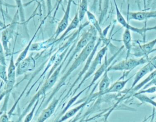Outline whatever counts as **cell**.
<instances>
[{"mask_svg":"<svg viewBox=\"0 0 156 122\" xmlns=\"http://www.w3.org/2000/svg\"><path fill=\"white\" fill-rule=\"evenodd\" d=\"M97 41V34L94 35L93 38L91 39V40L89 41V43L84 47V48L81 51L77 57L74 60V62L71 64L69 69L66 71V73L63 75V76L60 79L59 82L58 84L55 85V88L52 90V92L51 93L47 99V101L44 103L43 106H46L49 103V102L53 99L54 95L58 92V90L60 89V88L65 84V82L66 79L68 78V77L71 74V73L76 70L80 65H81L85 60L87 59L91 52H92L93 49L94 48V46L96 45Z\"/></svg>","mask_w":156,"mask_h":122,"instance_id":"obj_1","label":"cell"},{"mask_svg":"<svg viewBox=\"0 0 156 122\" xmlns=\"http://www.w3.org/2000/svg\"><path fill=\"white\" fill-rule=\"evenodd\" d=\"M76 41H74L73 43V45H71V48L68 51V52H67V53H66V56H65L64 59L62 60V63H61L59 65V66L55 70V71L51 74V76H50L49 77H48V78L46 79V81H45L44 82L42 86H41L40 88H38L39 90L37 91V92L34 95V96L32 97V98L30 99V101L29 103L28 104L27 106L26 107V109H25L24 111L23 112L22 115L20 116V118H19V121H20V120L21 119V118H22L24 115H25L26 113L27 112H28V111L30 110V109L32 107V106H33L35 102V101H36L38 99L40 98L41 96H43V95H45L46 93L49 90H50V89L54 85V84H55V82H57V79H58V76H59V74H60V72H61V69H62V66H63L64 63L66 62V59H68V57L70 56V53H71V52L73 51V50L74 49V47L76 46Z\"/></svg>","mask_w":156,"mask_h":122,"instance_id":"obj_2","label":"cell"},{"mask_svg":"<svg viewBox=\"0 0 156 122\" xmlns=\"http://www.w3.org/2000/svg\"><path fill=\"white\" fill-rule=\"evenodd\" d=\"M16 65L14 61L13 55L11 56L9 64L7 68V80L6 82H5V96L4 97V101L1 110H2L4 112H6L7 104L10 97V95L12 91L13 88L14 87L15 82H16Z\"/></svg>","mask_w":156,"mask_h":122,"instance_id":"obj_3","label":"cell"},{"mask_svg":"<svg viewBox=\"0 0 156 122\" xmlns=\"http://www.w3.org/2000/svg\"><path fill=\"white\" fill-rule=\"evenodd\" d=\"M150 59L148 57H141L136 59L133 58H127L125 60H123L116 64L110 65L108 68L107 71H130L135 67L146 63Z\"/></svg>","mask_w":156,"mask_h":122,"instance_id":"obj_4","label":"cell"},{"mask_svg":"<svg viewBox=\"0 0 156 122\" xmlns=\"http://www.w3.org/2000/svg\"><path fill=\"white\" fill-rule=\"evenodd\" d=\"M98 34L96 30L93 26H90V29L83 33V34L81 36V38L79 39V40L77 41V43L76 45L75 48L73 50V53L71 56H69V58L68 60L67 61V63H66L64 68L63 69V71L61 72L62 74L64 73L65 71V70L68 67V66L69 65L71 60L75 57V56L77 55V53L81 52V51L84 48V47L89 43V41L91 40V39L93 38V37Z\"/></svg>","mask_w":156,"mask_h":122,"instance_id":"obj_5","label":"cell"},{"mask_svg":"<svg viewBox=\"0 0 156 122\" xmlns=\"http://www.w3.org/2000/svg\"><path fill=\"white\" fill-rule=\"evenodd\" d=\"M108 45H105V46L104 47H102L96 54L94 59L92 60L90 66L88 68V70H87V71L85 73V74L83 75V78L80 80V83L78 84V85L77 86V87L74 89L73 93H72V95H74L75 93L80 88V87L82 86V85L85 82V81L88 79L93 74H94L95 73V71H96V68L98 67V66L99 65H100L102 62V60L103 59L104 57H105L107 51L108 50Z\"/></svg>","mask_w":156,"mask_h":122,"instance_id":"obj_6","label":"cell"},{"mask_svg":"<svg viewBox=\"0 0 156 122\" xmlns=\"http://www.w3.org/2000/svg\"><path fill=\"white\" fill-rule=\"evenodd\" d=\"M113 2L115 4V10H116V20L118 21V23L121 25L125 29H127L130 30L132 32L137 33L141 35H144V34L146 33V32L152 30H155L156 29V26H152V27H143L142 28H139L136 27L132 26L130 25L125 19L124 16L122 15L120 10L119 9L117 4L116 0H113Z\"/></svg>","mask_w":156,"mask_h":122,"instance_id":"obj_7","label":"cell"},{"mask_svg":"<svg viewBox=\"0 0 156 122\" xmlns=\"http://www.w3.org/2000/svg\"><path fill=\"white\" fill-rule=\"evenodd\" d=\"M102 41V39L99 37V38H98V40H97V41H96V45H95V46H94V49H93L92 52H91V54H90V56H88V57L87 58V59L86 60V63H85V65L83 66V67L82 68V69L80 70V71L79 73L78 74L77 77L76 79V80L74 81V82H73V83L72 84V85H71V87H70L69 90L68 91V92H67L66 94L65 95V97L63 98L62 101H63L65 98H66L69 96V94H70L72 90L74 88V87L76 85L77 83L80 80L81 77H82L85 74V73L87 71V70H88V68H89V67H90V64H91V62H92V60H93V57H94V55H95V53L96 52L97 49H98V47L99 46V45H101V43Z\"/></svg>","mask_w":156,"mask_h":122,"instance_id":"obj_8","label":"cell"},{"mask_svg":"<svg viewBox=\"0 0 156 122\" xmlns=\"http://www.w3.org/2000/svg\"><path fill=\"white\" fill-rule=\"evenodd\" d=\"M156 45V38L154 40L147 42L146 43L141 45L138 44V46H134L132 48L131 54L135 57H148L147 56L151 52L156 51V49H154V47Z\"/></svg>","mask_w":156,"mask_h":122,"instance_id":"obj_9","label":"cell"},{"mask_svg":"<svg viewBox=\"0 0 156 122\" xmlns=\"http://www.w3.org/2000/svg\"><path fill=\"white\" fill-rule=\"evenodd\" d=\"M124 45L123 46H121L119 49L117 51V52H116L110 58H109L108 59H107V56H106V54H105V60H104V63L99 66V68L95 71V73H94V76H93V78L91 82V83L90 84V85L88 86H87L88 88L90 89V87H91L94 84V83L100 78V77H101L103 74L104 73V72L106 71V70L108 68V67L110 66V63L112 62V61L115 59V58L118 56V54L121 52V51H122V50L124 49Z\"/></svg>","mask_w":156,"mask_h":122,"instance_id":"obj_10","label":"cell"},{"mask_svg":"<svg viewBox=\"0 0 156 122\" xmlns=\"http://www.w3.org/2000/svg\"><path fill=\"white\" fill-rule=\"evenodd\" d=\"M156 69V56H154L153 58L150 59L146 64L143 66L135 75L133 83L130 87V88L127 90H131L133 87L135 86V85L140 81L141 78H143L145 75L150 73L152 71Z\"/></svg>","mask_w":156,"mask_h":122,"instance_id":"obj_11","label":"cell"},{"mask_svg":"<svg viewBox=\"0 0 156 122\" xmlns=\"http://www.w3.org/2000/svg\"><path fill=\"white\" fill-rule=\"evenodd\" d=\"M35 62L36 60L32 54H30L27 57L26 56L16 65V76L24 74L27 72L33 70L35 66Z\"/></svg>","mask_w":156,"mask_h":122,"instance_id":"obj_12","label":"cell"},{"mask_svg":"<svg viewBox=\"0 0 156 122\" xmlns=\"http://www.w3.org/2000/svg\"><path fill=\"white\" fill-rule=\"evenodd\" d=\"M72 2H73V0H68L67 1V5H66V7L65 10V12H64V15H63L62 20H60V21L58 23L57 27L55 32L54 36L53 37L54 39L55 40H56L58 38V36L60 35V34L63 32L68 26Z\"/></svg>","mask_w":156,"mask_h":122,"instance_id":"obj_13","label":"cell"},{"mask_svg":"<svg viewBox=\"0 0 156 122\" xmlns=\"http://www.w3.org/2000/svg\"><path fill=\"white\" fill-rule=\"evenodd\" d=\"M16 24V22L13 21L10 23L9 26H7L2 31L1 41L3 45V47L4 48L6 56H9L10 53V49L9 47V43L10 39L13 37Z\"/></svg>","mask_w":156,"mask_h":122,"instance_id":"obj_14","label":"cell"},{"mask_svg":"<svg viewBox=\"0 0 156 122\" xmlns=\"http://www.w3.org/2000/svg\"><path fill=\"white\" fill-rule=\"evenodd\" d=\"M127 17L129 20L142 21L151 18H156V10L128 12Z\"/></svg>","mask_w":156,"mask_h":122,"instance_id":"obj_15","label":"cell"},{"mask_svg":"<svg viewBox=\"0 0 156 122\" xmlns=\"http://www.w3.org/2000/svg\"><path fill=\"white\" fill-rule=\"evenodd\" d=\"M86 15L87 16V18L88 20V21L90 22V23L91 24V26H93L95 29L96 30L98 34H99V37L101 38L102 39V41H104V43H105V45H108L110 43V40L108 39H107V38H105L103 35V33H102V29L100 26V23L99 21L97 20L96 17L95 16V15L90 11L87 10Z\"/></svg>","mask_w":156,"mask_h":122,"instance_id":"obj_16","label":"cell"},{"mask_svg":"<svg viewBox=\"0 0 156 122\" xmlns=\"http://www.w3.org/2000/svg\"><path fill=\"white\" fill-rule=\"evenodd\" d=\"M52 102L48 106V107L43 109L40 116L37 119L38 122H44L48 119L54 112L58 104L59 99L53 98Z\"/></svg>","mask_w":156,"mask_h":122,"instance_id":"obj_17","label":"cell"},{"mask_svg":"<svg viewBox=\"0 0 156 122\" xmlns=\"http://www.w3.org/2000/svg\"><path fill=\"white\" fill-rule=\"evenodd\" d=\"M108 71L107 69L106 71L104 72V73L102 75V77L101 80L100 81L99 83V91L98 92L90 95L89 98L90 99L94 98L96 97L103 95V93L105 90H106L110 86V83H111V79L108 77Z\"/></svg>","mask_w":156,"mask_h":122,"instance_id":"obj_18","label":"cell"},{"mask_svg":"<svg viewBox=\"0 0 156 122\" xmlns=\"http://www.w3.org/2000/svg\"><path fill=\"white\" fill-rule=\"evenodd\" d=\"M49 15V13L42 20V21H41V22L40 23V24H39V26H38V27H37V30L35 31V32L34 33V35L32 36V38L30 40V41H29V43H28V44L26 45V46L24 48V49L21 51V52L20 54V55L18 56V58H17V59H16V60L15 61V65H16H16L22 60H23L26 56H27V52H28V51H29V49H30V46H31V45H32V44L33 43V41H34V40L35 39V37L37 36V33H38V30H40V27L42 26V25L44 24V21H45V20L48 17V16Z\"/></svg>","mask_w":156,"mask_h":122,"instance_id":"obj_19","label":"cell"},{"mask_svg":"<svg viewBox=\"0 0 156 122\" xmlns=\"http://www.w3.org/2000/svg\"><path fill=\"white\" fill-rule=\"evenodd\" d=\"M91 99L90 98H88L85 100V101H84L83 102L80 104L79 105L77 106L76 107L71 109H69V110H67L62 116V117L58 120H57V121H58V122H62V121H64L71 117H73V116H74L80 110H81L83 107H84L90 101Z\"/></svg>","mask_w":156,"mask_h":122,"instance_id":"obj_20","label":"cell"},{"mask_svg":"<svg viewBox=\"0 0 156 122\" xmlns=\"http://www.w3.org/2000/svg\"><path fill=\"white\" fill-rule=\"evenodd\" d=\"M80 20H79V13H78V10L76 11L75 15L74 16V18H73V20H71V22L69 24H68V27H66V29L65 30V31L63 32V34L61 35V36L60 37H58L57 39V41H60L62 40H63L65 37L73 30L76 29L78 26L79 24L80 23Z\"/></svg>","mask_w":156,"mask_h":122,"instance_id":"obj_21","label":"cell"},{"mask_svg":"<svg viewBox=\"0 0 156 122\" xmlns=\"http://www.w3.org/2000/svg\"><path fill=\"white\" fill-rule=\"evenodd\" d=\"M122 41L123 43V45L124 48L127 50V54L126 58H129V56L131 52L132 48V35L131 31L127 29H125L122 35Z\"/></svg>","mask_w":156,"mask_h":122,"instance_id":"obj_22","label":"cell"},{"mask_svg":"<svg viewBox=\"0 0 156 122\" xmlns=\"http://www.w3.org/2000/svg\"><path fill=\"white\" fill-rule=\"evenodd\" d=\"M131 77H129L126 80H118L115 83H113L112 85H110L106 90H105L103 93V95L107 93H118L121 91L124 87L126 86V84L129 82Z\"/></svg>","mask_w":156,"mask_h":122,"instance_id":"obj_23","label":"cell"},{"mask_svg":"<svg viewBox=\"0 0 156 122\" xmlns=\"http://www.w3.org/2000/svg\"><path fill=\"white\" fill-rule=\"evenodd\" d=\"M155 77H156V69L154 70V71H152V72H151L150 73H149L147 76L144 79H143L141 82H140L138 84H136L135 86L134 87H133L131 90H127L126 93H131L132 95H133V93H136V92H138L140 90H141V88H143V87L146 84H147L148 82H149L151 81H152Z\"/></svg>","mask_w":156,"mask_h":122,"instance_id":"obj_24","label":"cell"},{"mask_svg":"<svg viewBox=\"0 0 156 122\" xmlns=\"http://www.w3.org/2000/svg\"><path fill=\"white\" fill-rule=\"evenodd\" d=\"M57 43V40H55L54 37L50 38L47 40H44L43 41H40L37 43H32L29 51H38L43 49H46L48 47L54 45V43Z\"/></svg>","mask_w":156,"mask_h":122,"instance_id":"obj_25","label":"cell"},{"mask_svg":"<svg viewBox=\"0 0 156 122\" xmlns=\"http://www.w3.org/2000/svg\"><path fill=\"white\" fill-rule=\"evenodd\" d=\"M132 96L135 98H136L140 101H141V102L151 104L156 108V101H154L151 98H149V96L145 95V93H140V94L134 93L132 95Z\"/></svg>","mask_w":156,"mask_h":122,"instance_id":"obj_26","label":"cell"},{"mask_svg":"<svg viewBox=\"0 0 156 122\" xmlns=\"http://www.w3.org/2000/svg\"><path fill=\"white\" fill-rule=\"evenodd\" d=\"M88 0H81L79 3V6L78 7V13L79 20L81 22L85 17V15L88 10Z\"/></svg>","mask_w":156,"mask_h":122,"instance_id":"obj_27","label":"cell"},{"mask_svg":"<svg viewBox=\"0 0 156 122\" xmlns=\"http://www.w3.org/2000/svg\"><path fill=\"white\" fill-rule=\"evenodd\" d=\"M87 89H88V87H87L86 88H85L84 89H83L82 90H81L80 92H79L77 95H73V97L68 101V102H67V104H66V106L65 107V108L63 109V110L62 111V112L60 113V115H63L68 109H69V108L73 104V103L77 99V98L80 96V95H81L86 90H87Z\"/></svg>","mask_w":156,"mask_h":122,"instance_id":"obj_28","label":"cell"},{"mask_svg":"<svg viewBox=\"0 0 156 122\" xmlns=\"http://www.w3.org/2000/svg\"><path fill=\"white\" fill-rule=\"evenodd\" d=\"M39 102H40V98L38 99L35 101V103L34 104V105L32 106V110H31L26 115V116L25 117V118H24V122H30V121L32 120V118H33V117H34V113H35V112L36 108H37V106H38Z\"/></svg>","mask_w":156,"mask_h":122,"instance_id":"obj_29","label":"cell"},{"mask_svg":"<svg viewBox=\"0 0 156 122\" xmlns=\"http://www.w3.org/2000/svg\"><path fill=\"white\" fill-rule=\"evenodd\" d=\"M16 4V7L18 8L17 10L18 11V13L20 17L21 21L24 23L25 21V17H24V8L23 5L22 4L21 0H15Z\"/></svg>","mask_w":156,"mask_h":122,"instance_id":"obj_30","label":"cell"},{"mask_svg":"<svg viewBox=\"0 0 156 122\" xmlns=\"http://www.w3.org/2000/svg\"><path fill=\"white\" fill-rule=\"evenodd\" d=\"M0 78L4 82H6L7 80V71L6 66L0 62Z\"/></svg>","mask_w":156,"mask_h":122,"instance_id":"obj_31","label":"cell"},{"mask_svg":"<svg viewBox=\"0 0 156 122\" xmlns=\"http://www.w3.org/2000/svg\"><path fill=\"white\" fill-rule=\"evenodd\" d=\"M155 92H156V85H153V86H151V87H148L145 89H141L135 93H136V94L145 93V94H146V93H154Z\"/></svg>","mask_w":156,"mask_h":122,"instance_id":"obj_32","label":"cell"},{"mask_svg":"<svg viewBox=\"0 0 156 122\" xmlns=\"http://www.w3.org/2000/svg\"><path fill=\"white\" fill-rule=\"evenodd\" d=\"M5 52L2 42L0 41V62L6 66V60H5Z\"/></svg>","mask_w":156,"mask_h":122,"instance_id":"obj_33","label":"cell"},{"mask_svg":"<svg viewBox=\"0 0 156 122\" xmlns=\"http://www.w3.org/2000/svg\"><path fill=\"white\" fill-rule=\"evenodd\" d=\"M108 2H109V0H105L104 9L101 12V16L99 18V21H102L103 20L104 18L105 17V16L107 12V10H108Z\"/></svg>","mask_w":156,"mask_h":122,"instance_id":"obj_34","label":"cell"},{"mask_svg":"<svg viewBox=\"0 0 156 122\" xmlns=\"http://www.w3.org/2000/svg\"><path fill=\"white\" fill-rule=\"evenodd\" d=\"M9 121V116L6 112H4L0 115V122H7Z\"/></svg>","mask_w":156,"mask_h":122,"instance_id":"obj_35","label":"cell"},{"mask_svg":"<svg viewBox=\"0 0 156 122\" xmlns=\"http://www.w3.org/2000/svg\"><path fill=\"white\" fill-rule=\"evenodd\" d=\"M63 1H64V2L66 3V1H67V0H58V2H57V4H56V7H55V12H54V15H53V17H54V16H55V14H56L57 12L58 11V9H59V6H60V4L62 3V2Z\"/></svg>","mask_w":156,"mask_h":122,"instance_id":"obj_36","label":"cell"},{"mask_svg":"<svg viewBox=\"0 0 156 122\" xmlns=\"http://www.w3.org/2000/svg\"><path fill=\"white\" fill-rule=\"evenodd\" d=\"M5 92L4 91L0 94V102L1 101V100H2V99L5 97Z\"/></svg>","mask_w":156,"mask_h":122,"instance_id":"obj_37","label":"cell"},{"mask_svg":"<svg viewBox=\"0 0 156 122\" xmlns=\"http://www.w3.org/2000/svg\"><path fill=\"white\" fill-rule=\"evenodd\" d=\"M38 1V0H31V1H30L28 3H26V4H24L23 5L24 6H26V5H28L29 4H30V3H32V2H33L34 1ZM40 2H41V1H44V0H39Z\"/></svg>","mask_w":156,"mask_h":122,"instance_id":"obj_38","label":"cell"},{"mask_svg":"<svg viewBox=\"0 0 156 122\" xmlns=\"http://www.w3.org/2000/svg\"><path fill=\"white\" fill-rule=\"evenodd\" d=\"M9 24H6L5 26H3V27H0V32H1V31H2L5 28H6L7 26H9Z\"/></svg>","mask_w":156,"mask_h":122,"instance_id":"obj_39","label":"cell"},{"mask_svg":"<svg viewBox=\"0 0 156 122\" xmlns=\"http://www.w3.org/2000/svg\"><path fill=\"white\" fill-rule=\"evenodd\" d=\"M135 2L136 3L138 8L140 9V7H141V6H140V0H135Z\"/></svg>","mask_w":156,"mask_h":122,"instance_id":"obj_40","label":"cell"},{"mask_svg":"<svg viewBox=\"0 0 156 122\" xmlns=\"http://www.w3.org/2000/svg\"><path fill=\"white\" fill-rule=\"evenodd\" d=\"M6 24H4V23H2V21L0 20V27H3V26H5Z\"/></svg>","mask_w":156,"mask_h":122,"instance_id":"obj_41","label":"cell"},{"mask_svg":"<svg viewBox=\"0 0 156 122\" xmlns=\"http://www.w3.org/2000/svg\"><path fill=\"white\" fill-rule=\"evenodd\" d=\"M125 1H126V0H122V2H125ZM123 2H122V3H123ZM127 2H128V7H129V0H127Z\"/></svg>","mask_w":156,"mask_h":122,"instance_id":"obj_42","label":"cell"},{"mask_svg":"<svg viewBox=\"0 0 156 122\" xmlns=\"http://www.w3.org/2000/svg\"><path fill=\"white\" fill-rule=\"evenodd\" d=\"M0 6L1 7H2V0H0Z\"/></svg>","mask_w":156,"mask_h":122,"instance_id":"obj_43","label":"cell"},{"mask_svg":"<svg viewBox=\"0 0 156 122\" xmlns=\"http://www.w3.org/2000/svg\"><path fill=\"white\" fill-rule=\"evenodd\" d=\"M150 2H151V0H148V1H147V2H148V5H149V4H150V3H151Z\"/></svg>","mask_w":156,"mask_h":122,"instance_id":"obj_44","label":"cell"},{"mask_svg":"<svg viewBox=\"0 0 156 122\" xmlns=\"http://www.w3.org/2000/svg\"><path fill=\"white\" fill-rule=\"evenodd\" d=\"M155 100H156V95H155Z\"/></svg>","mask_w":156,"mask_h":122,"instance_id":"obj_45","label":"cell"},{"mask_svg":"<svg viewBox=\"0 0 156 122\" xmlns=\"http://www.w3.org/2000/svg\"><path fill=\"white\" fill-rule=\"evenodd\" d=\"M80 1H81V0H79V3H80Z\"/></svg>","mask_w":156,"mask_h":122,"instance_id":"obj_46","label":"cell"}]
</instances>
